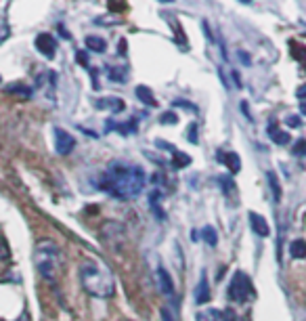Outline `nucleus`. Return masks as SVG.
Wrapping results in <instances>:
<instances>
[{
	"label": "nucleus",
	"instance_id": "obj_1",
	"mask_svg": "<svg viewBox=\"0 0 306 321\" xmlns=\"http://www.w3.org/2000/svg\"><path fill=\"white\" fill-rule=\"evenodd\" d=\"M147 176L140 166L126 162H111L101 176V189L117 199H134L145 189Z\"/></svg>",
	"mask_w": 306,
	"mask_h": 321
},
{
	"label": "nucleus",
	"instance_id": "obj_2",
	"mask_svg": "<svg viewBox=\"0 0 306 321\" xmlns=\"http://www.w3.org/2000/svg\"><path fill=\"white\" fill-rule=\"evenodd\" d=\"M80 281L86 294L95 298H111L115 294V279L111 271L99 260L88 258L80 265Z\"/></svg>",
	"mask_w": 306,
	"mask_h": 321
},
{
	"label": "nucleus",
	"instance_id": "obj_3",
	"mask_svg": "<svg viewBox=\"0 0 306 321\" xmlns=\"http://www.w3.org/2000/svg\"><path fill=\"white\" fill-rule=\"evenodd\" d=\"M34 263H36V269L44 279L55 281L63 269L61 250L53 240H40L34 248Z\"/></svg>",
	"mask_w": 306,
	"mask_h": 321
},
{
	"label": "nucleus",
	"instance_id": "obj_4",
	"mask_svg": "<svg viewBox=\"0 0 306 321\" xmlns=\"http://www.w3.org/2000/svg\"><path fill=\"white\" fill-rule=\"evenodd\" d=\"M254 296H256V292H254L252 279L245 275L243 271L233 273L231 283H229V298L235 300L237 304H245L248 300H252Z\"/></svg>",
	"mask_w": 306,
	"mask_h": 321
},
{
	"label": "nucleus",
	"instance_id": "obj_5",
	"mask_svg": "<svg viewBox=\"0 0 306 321\" xmlns=\"http://www.w3.org/2000/svg\"><path fill=\"white\" fill-rule=\"evenodd\" d=\"M53 137H55V149H57V153H61V156H67V153L76 147V139L63 128H59V126L53 128Z\"/></svg>",
	"mask_w": 306,
	"mask_h": 321
},
{
	"label": "nucleus",
	"instance_id": "obj_6",
	"mask_svg": "<svg viewBox=\"0 0 306 321\" xmlns=\"http://www.w3.org/2000/svg\"><path fill=\"white\" fill-rule=\"evenodd\" d=\"M36 49L44 55V57H55L57 53V40L53 38V34H38L36 36Z\"/></svg>",
	"mask_w": 306,
	"mask_h": 321
},
{
	"label": "nucleus",
	"instance_id": "obj_7",
	"mask_svg": "<svg viewBox=\"0 0 306 321\" xmlns=\"http://www.w3.org/2000/svg\"><path fill=\"white\" fill-rule=\"evenodd\" d=\"M158 288H160V292L164 294V296H174V283H172V277H170V273L164 269V267H160L158 269Z\"/></svg>",
	"mask_w": 306,
	"mask_h": 321
},
{
	"label": "nucleus",
	"instance_id": "obj_8",
	"mask_svg": "<svg viewBox=\"0 0 306 321\" xmlns=\"http://www.w3.org/2000/svg\"><path fill=\"white\" fill-rule=\"evenodd\" d=\"M250 227H252V231L256 235H260V237H266L270 233L266 219L262 217V214H258V212H250Z\"/></svg>",
	"mask_w": 306,
	"mask_h": 321
},
{
	"label": "nucleus",
	"instance_id": "obj_9",
	"mask_svg": "<svg viewBox=\"0 0 306 321\" xmlns=\"http://www.w3.org/2000/svg\"><path fill=\"white\" fill-rule=\"evenodd\" d=\"M95 107H99V110H109V112L117 114V112L124 110L126 103H124L120 97H103V99H97V101H95Z\"/></svg>",
	"mask_w": 306,
	"mask_h": 321
},
{
	"label": "nucleus",
	"instance_id": "obj_10",
	"mask_svg": "<svg viewBox=\"0 0 306 321\" xmlns=\"http://www.w3.org/2000/svg\"><path fill=\"white\" fill-rule=\"evenodd\" d=\"M210 300V285H208V279H206V273L202 275V279H199L197 288H195V302L197 304H204Z\"/></svg>",
	"mask_w": 306,
	"mask_h": 321
},
{
	"label": "nucleus",
	"instance_id": "obj_11",
	"mask_svg": "<svg viewBox=\"0 0 306 321\" xmlns=\"http://www.w3.org/2000/svg\"><path fill=\"white\" fill-rule=\"evenodd\" d=\"M218 158L229 166V170H231V172H239V170H241V160H239L237 153H233V151H225V153H218Z\"/></svg>",
	"mask_w": 306,
	"mask_h": 321
},
{
	"label": "nucleus",
	"instance_id": "obj_12",
	"mask_svg": "<svg viewBox=\"0 0 306 321\" xmlns=\"http://www.w3.org/2000/svg\"><path fill=\"white\" fill-rule=\"evenodd\" d=\"M134 94L138 97V101H143L145 105H149V107H156L158 105V101H156V97H153V92H151V88L149 86H136L134 88Z\"/></svg>",
	"mask_w": 306,
	"mask_h": 321
},
{
	"label": "nucleus",
	"instance_id": "obj_13",
	"mask_svg": "<svg viewBox=\"0 0 306 321\" xmlns=\"http://www.w3.org/2000/svg\"><path fill=\"white\" fill-rule=\"evenodd\" d=\"M218 185H220L222 191H225L227 197H233L235 191H237V189H235V181H233L231 174H220V176H218Z\"/></svg>",
	"mask_w": 306,
	"mask_h": 321
},
{
	"label": "nucleus",
	"instance_id": "obj_14",
	"mask_svg": "<svg viewBox=\"0 0 306 321\" xmlns=\"http://www.w3.org/2000/svg\"><path fill=\"white\" fill-rule=\"evenodd\" d=\"M160 201H162V193L158 191V189H156V191H151V193H149V204H151V208H153V210H156V217H158L160 221H164V219H166V214H164V208H162Z\"/></svg>",
	"mask_w": 306,
	"mask_h": 321
},
{
	"label": "nucleus",
	"instance_id": "obj_15",
	"mask_svg": "<svg viewBox=\"0 0 306 321\" xmlns=\"http://www.w3.org/2000/svg\"><path fill=\"white\" fill-rule=\"evenodd\" d=\"M268 135H270V141H273V143H277V145H287V143H289V133H287V130H279V128H268Z\"/></svg>",
	"mask_w": 306,
	"mask_h": 321
},
{
	"label": "nucleus",
	"instance_id": "obj_16",
	"mask_svg": "<svg viewBox=\"0 0 306 321\" xmlns=\"http://www.w3.org/2000/svg\"><path fill=\"white\" fill-rule=\"evenodd\" d=\"M86 46L90 51L95 53H105V49H107V42H105L101 36H86Z\"/></svg>",
	"mask_w": 306,
	"mask_h": 321
},
{
	"label": "nucleus",
	"instance_id": "obj_17",
	"mask_svg": "<svg viewBox=\"0 0 306 321\" xmlns=\"http://www.w3.org/2000/svg\"><path fill=\"white\" fill-rule=\"evenodd\" d=\"M289 254L291 258H306V242L304 240H293L289 244Z\"/></svg>",
	"mask_w": 306,
	"mask_h": 321
},
{
	"label": "nucleus",
	"instance_id": "obj_18",
	"mask_svg": "<svg viewBox=\"0 0 306 321\" xmlns=\"http://www.w3.org/2000/svg\"><path fill=\"white\" fill-rule=\"evenodd\" d=\"M172 164H174V168H185V166H189L191 164V158L187 156V153H181L179 149H172Z\"/></svg>",
	"mask_w": 306,
	"mask_h": 321
},
{
	"label": "nucleus",
	"instance_id": "obj_19",
	"mask_svg": "<svg viewBox=\"0 0 306 321\" xmlns=\"http://www.w3.org/2000/svg\"><path fill=\"white\" fill-rule=\"evenodd\" d=\"M220 311L218 308H206V311L197 313L195 315V321H220Z\"/></svg>",
	"mask_w": 306,
	"mask_h": 321
},
{
	"label": "nucleus",
	"instance_id": "obj_20",
	"mask_svg": "<svg viewBox=\"0 0 306 321\" xmlns=\"http://www.w3.org/2000/svg\"><path fill=\"white\" fill-rule=\"evenodd\" d=\"M266 178H268V187L273 189V199L279 201L281 199V187H279V178L275 172H266Z\"/></svg>",
	"mask_w": 306,
	"mask_h": 321
},
{
	"label": "nucleus",
	"instance_id": "obj_21",
	"mask_svg": "<svg viewBox=\"0 0 306 321\" xmlns=\"http://www.w3.org/2000/svg\"><path fill=\"white\" fill-rule=\"evenodd\" d=\"M5 90H7V92H11V94H21V97H32V88H30V86H26V84H9Z\"/></svg>",
	"mask_w": 306,
	"mask_h": 321
},
{
	"label": "nucleus",
	"instance_id": "obj_22",
	"mask_svg": "<svg viewBox=\"0 0 306 321\" xmlns=\"http://www.w3.org/2000/svg\"><path fill=\"white\" fill-rule=\"evenodd\" d=\"M202 240H204L208 246H216V242H218L216 229H214V227H204V229H202Z\"/></svg>",
	"mask_w": 306,
	"mask_h": 321
},
{
	"label": "nucleus",
	"instance_id": "obj_23",
	"mask_svg": "<svg viewBox=\"0 0 306 321\" xmlns=\"http://www.w3.org/2000/svg\"><path fill=\"white\" fill-rule=\"evenodd\" d=\"M109 71V80H113V82H126V74H128V69L126 67H109L107 69Z\"/></svg>",
	"mask_w": 306,
	"mask_h": 321
},
{
	"label": "nucleus",
	"instance_id": "obj_24",
	"mask_svg": "<svg viewBox=\"0 0 306 321\" xmlns=\"http://www.w3.org/2000/svg\"><path fill=\"white\" fill-rule=\"evenodd\" d=\"M115 128H117V133H122V135H132V133H136L138 124H136V120H128L126 124H117Z\"/></svg>",
	"mask_w": 306,
	"mask_h": 321
},
{
	"label": "nucleus",
	"instance_id": "obj_25",
	"mask_svg": "<svg viewBox=\"0 0 306 321\" xmlns=\"http://www.w3.org/2000/svg\"><path fill=\"white\" fill-rule=\"evenodd\" d=\"M11 256V250H9V244L3 235H0V260H7Z\"/></svg>",
	"mask_w": 306,
	"mask_h": 321
},
{
	"label": "nucleus",
	"instance_id": "obj_26",
	"mask_svg": "<svg viewBox=\"0 0 306 321\" xmlns=\"http://www.w3.org/2000/svg\"><path fill=\"white\" fill-rule=\"evenodd\" d=\"M291 153H293V156H306V141L304 139L296 141V147L291 149Z\"/></svg>",
	"mask_w": 306,
	"mask_h": 321
},
{
	"label": "nucleus",
	"instance_id": "obj_27",
	"mask_svg": "<svg viewBox=\"0 0 306 321\" xmlns=\"http://www.w3.org/2000/svg\"><path fill=\"white\" fill-rule=\"evenodd\" d=\"M162 321H179V317L174 315L172 308L168 306H162Z\"/></svg>",
	"mask_w": 306,
	"mask_h": 321
},
{
	"label": "nucleus",
	"instance_id": "obj_28",
	"mask_svg": "<svg viewBox=\"0 0 306 321\" xmlns=\"http://www.w3.org/2000/svg\"><path fill=\"white\" fill-rule=\"evenodd\" d=\"M176 122H179V116L172 114V112H168V114L162 116V124H176Z\"/></svg>",
	"mask_w": 306,
	"mask_h": 321
},
{
	"label": "nucleus",
	"instance_id": "obj_29",
	"mask_svg": "<svg viewBox=\"0 0 306 321\" xmlns=\"http://www.w3.org/2000/svg\"><path fill=\"white\" fill-rule=\"evenodd\" d=\"M187 139L191 143H197V124H191L189 126V133H187Z\"/></svg>",
	"mask_w": 306,
	"mask_h": 321
},
{
	"label": "nucleus",
	"instance_id": "obj_30",
	"mask_svg": "<svg viewBox=\"0 0 306 321\" xmlns=\"http://www.w3.org/2000/svg\"><path fill=\"white\" fill-rule=\"evenodd\" d=\"M174 105H179V107H187V110H191V112H197V107H195L193 103L183 101V99H176V101H174Z\"/></svg>",
	"mask_w": 306,
	"mask_h": 321
},
{
	"label": "nucleus",
	"instance_id": "obj_31",
	"mask_svg": "<svg viewBox=\"0 0 306 321\" xmlns=\"http://www.w3.org/2000/svg\"><path fill=\"white\" fill-rule=\"evenodd\" d=\"M78 63H80L82 67H86V65H88V57H86V53H82V51L78 53Z\"/></svg>",
	"mask_w": 306,
	"mask_h": 321
},
{
	"label": "nucleus",
	"instance_id": "obj_32",
	"mask_svg": "<svg viewBox=\"0 0 306 321\" xmlns=\"http://www.w3.org/2000/svg\"><path fill=\"white\" fill-rule=\"evenodd\" d=\"M296 97H298V99L304 103V99H306V84H304V86H300V88L296 90Z\"/></svg>",
	"mask_w": 306,
	"mask_h": 321
},
{
	"label": "nucleus",
	"instance_id": "obj_33",
	"mask_svg": "<svg viewBox=\"0 0 306 321\" xmlns=\"http://www.w3.org/2000/svg\"><path fill=\"white\" fill-rule=\"evenodd\" d=\"M287 124L293 126V128L300 126V118H298V116H289V118H287Z\"/></svg>",
	"mask_w": 306,
	"mask_h": 321
},
{
	"label": "nucleus",
	"instance_id": "obj_34",
	"mask_svg": "<svg viewBox=\"0 0 306 321\" xmlns=\"http://www.w3.org/2000/svg\"><path fill=\"white\" fill-rule=\"evenodd\" d=\"M233 311H225V319H220V321H233Z\"/></svg>",
	"mask_w": 306,
	"mask_h": 321
},
{
	"label": "nucleus",
	"instance_id": "obj_35",
	"mask_svg": "<svg viewBox=\"0 0 306 321\" xmlns=\"http://www.w3.org/2000/svg\"><path fill=\"white\" fill-rule=\"evenodd\" d=\"M300 112L306 116V101H304V103H300Z\"/></svg>",
	"mask_w": 306,
	"mask_h": 321
},
{
	"label": "nucleus",
	"instance_id": "obj_36",
	"mask_svg": "<svg viewBox=\"0 0 306 321\" xmlns=\"http://www.w3.org/2000/svg\"><path fill=\"white\" fill-rule=\"evenodd\" d=\"M302 321H306V317H304V319H302Z\"/></svg>",
	"mask_w": 306,
	"mask_h": 321
},
{
	"label": "nucleus",
	"instance_id": "obj_37",
	"mask_svg": "<svg viewBox=\"0 0 306 321\" xmlns=\"http://www.w3.org/2000/svg\"><path fill=\"white\" fill-rule=\"evenodd\" d=\"M0 80H3V78H0Z\"/></svg>",
	"mask_w": 306,
	"mask_h": 321
}]
</instances>
